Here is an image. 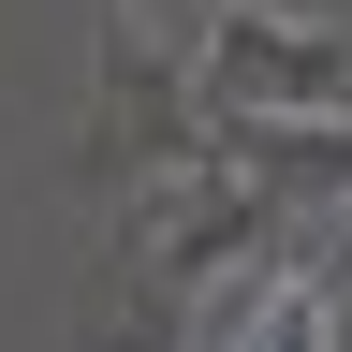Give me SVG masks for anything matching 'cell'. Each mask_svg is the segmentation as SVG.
I'll return each instance as SVG.
<instances>
[{
    "label": "cell",
    "mask_w": 352,
    "mask_h": 352,
    "mask_svg": "<svg viewBox=\"0 0 352 352\" xmlns=\"http://www.w3.org/2000/svg\"><path fill=\"white\" fill-rule=\"evenodd\" d=\"M220 352H338V308H323V279H294V294H264Z\"/></svg>",
    "instance_id": "cell-1"
}]
</instances>
